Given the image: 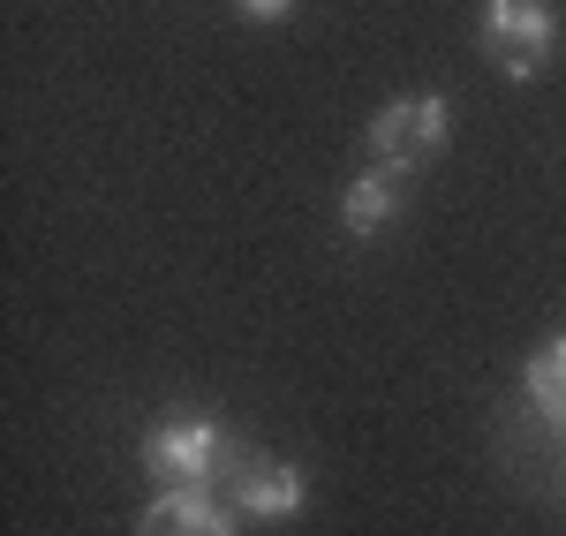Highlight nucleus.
<instances>
[{
  "label": "nucleus",
  "mask_w": 566,
  "mask_h": 536,
  "mask_svg": "<svg viewBox=\"0 0 566 536\" xmlns=\"http://www.w3.org/2000/svg\"><path fill=\"white\" fill-rule=\"evenodd\" d=\"M483 53L514 84H528L559 53V8L552 0H483Z\"/></svg>",
  "instance_id": "f03ea898"
},
{
  "label": "nucleus",
  "mask_w": 566,
  "mask_h": 536,
  "mask_svg": "<svg viewBox=\"0 0 566 536\" xmlns=\"http://www.w3.org/2000/svg\"><path fill=\"white\" fill-rule=\"evenodd\" d=\"M446 136H453V114H446V98L438 91H416V98H392L370 114V129L363 144L378 151V167H431L438 151H446Z\"/></svg>",
  "instance_id": "7ed1b4c3"
},
{
  "label": "nucleus",
  "mask_w": 566,
  "mask_h": 536,
  "mask_svg": "<svg viewBox=\"0 0 566 536\" xmlns=\"http://www.w3.org/2000/svg\"><path fill=\"white\" fill-rule=\"evenodd\" d=\"M250 23H280V15H295V0H234Z\"/></svg>",
  "instance_id": "6e6552de"
},
{
  "label": "nucleus",
  "mask_w": 566,
  "mask_h": 536,
  "mask_svg": "<svg viewBox=\"0 0 566 536\" xmlns=\"http://www.w3.org/2000/svg\"><path fill=\"white\" fill-rule=\"evenodd\" d=\"M400 204H408V181H400V167H363V175L348 181V197H340V227H348L355 242H370V234H386L392 220H400Z\"/></svg>",
  "instance_id": "423d86ee"
},
{
  "label": "nucleus",
  "mask_w": 566,
  "mask_h": 536,
  "mask_svg": "<svg viewBox=\"0 0 566 536\" xmlns=\"http://www.w3.org/2000/svg\"><path fill=\"white\" fill-rule=\"evenodd\" d=\"M522 393H528V408L552 423V431H566V333H552L536 356H528V370H522Z\"/></svg>",
  "instance_id": "0eeeda50"
},
{
  "label": "nucleus",
  "mask_w": 566,
  "mask_h": 536,
  "mask_svg": "<svg viewBox=\"0 0 566 536\" xmlns=\"http://www.w3.org/2000/svg\"><path fill=\"white\" fill-rule=\"evenodd\" d=\"M227 506L250 514V522H295L310 506V476L295 461H272V453H250L227 469Z\"/></svg>",
  "instance_id": "20e7f679"
},
{
  "label": "nucleus",
  "mask_w": 566,
  "mask_h": 536,
  "mask_svg": "<svg viewBox=\"0 0 566 536\" xmlns=\"http://www.w3.org/2000/svg\"><path fill=\"white\" fill-rule=\"evenodd\" d=\"M136 461H144V476H151L159 492H175V484H212V476H227V469H234V446H227V431H219L212 416L181 408V416H167V423L144 431Z\"/></svg>",
  "instance_id": "f257e3e1"
},
{
  "label": "nucleus",
  "mask_w": 566,
  "mask_h": 536,
  "mask_svg": "<svg viewBox=\"0 0 566 536\" xmlns=\"http://www.w3.org/2000/svg\"><path fill=\"white\" fill-rule=\"evenodd\" d=\"M136 536H242V514L219 506L212 484H175L136 514Z\"/></svg>",
  "instance_id": "39448f33"
}]
</instances>
